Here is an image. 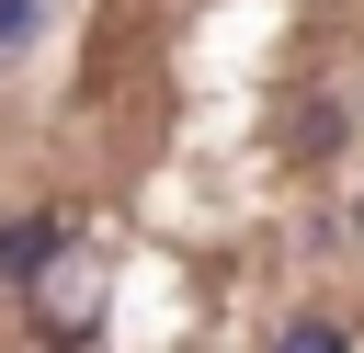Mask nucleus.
I'll list each match as a JSON object with an SVG mask.
<instances>
[{"instance_id":"1","label":"nucleus","mask_w":364,"mask_h":353,"mask_svg":"<svg viewBox=\"0 0 364 353\" xmlns=\"http://www.w3.org/2000/svg\"><path fill=\"white\" fill-rule=\"evenodd\" d=\"M46 251H57V216H23V228H0V273H46Z\"/></svg>"},{"instance_id":"2","label":"nucleus","mask_w":364,"mask_h":353,"mask_svg":"<svg viewBox=\"0 0 364 353\" xmlns=\"http://www.w3.org/2000/svg\"><path fill=\"white\" fill-rule=\"evenodd\" d=\"M34 34V0H0V46H23Z\"/></svg>"}]
</instances>
